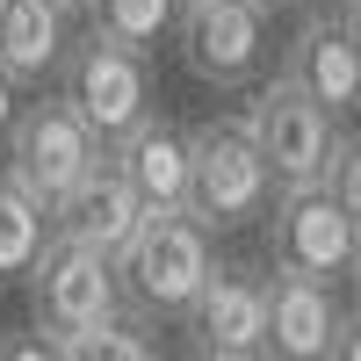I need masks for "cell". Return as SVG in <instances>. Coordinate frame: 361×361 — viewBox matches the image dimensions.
<instances>
[{
    "mask_svg": "<svg viewBox=\"0 0 361 361\" xmlns=\"http://www.w3.org/2000/svg\"><path fill=\"white\" fill-rule=\"evenodd\" d=\"M173 44H180V66H188L202 87H246L267 73V15L253 0H180L173 15Z\"/></svg>",
    "mask_w": 361,
    "mask_h": 361,
    "instance_id": "8",
    "label": "cell"
},
{
    "mask_svg": "<svg viewBox=\"0 0 361 361\" xmlns=\"http://www.w3.org/2000/svg\"><path fill=\"white\" fill-rule=\"evenodd\" d=\"M73 51V8L66 0H0V73L15 87L58 80Z\"/></svg>",
    "mask_w": 361,
    "mask_h": 361,
    "instance_id": "13",
    "label": "cell"
},
{
    "mask_svg": "<svg viewBox=\"0 0 361 361\" xmlns=\"http://www.w3.org/2000/svg\"><path fill=\"white\" fill-rule=\"evenodd\" d=\"M66 8H73V15H94V0H66Z\"/></svg>",
    "mask_w": 361,
    "mask_h": 361,
    "instance_id": "24",
    "label": "cell"
},
{
    "mask_svg": "<svg viewBox=\"0 0 361 361\" xmlns=\"http://www.w3.org/2000/svg\"><path fill=\"white\" fill-rule=\"evenodd\" d=\"M188 333H195L202 361H260V347H267V275L246 260L217 267L209 289L195 296V311H188Z\"/></svg>",
    "mask_w": 361,
    "mask_h": 361,
    "instance_id": "10",
    "label": "cell"
},
{
    "mask_svg": "<svg viewBox=\"0 0 361 361\" xmlns=\"http://www.w3.org/2000/svg\"><path fill=\"white\" fill-rule=\"evenodd\" d=\"M66 361H166L159 347H152V333H137V325H102V333H87V340H73L66 347Z\"/></svg>",
    "mask_w": 361,
    "mask_h": 361,
    "instance_id": "17",
    "label": "cell"
},
{
    "mask_svg": "<svg viewBox=\"0 0 361 361\" xmlns=\"http://www.w3.org/2000/svg\"><path fill=\"white\" fill-rule=\"evenodd\" d=\"M246 137L260 145L275 188H325V173H333V159H340V123H333L318 102H304L282 73L253 94Z\"/></svg>",
    "mask_w": 361,
    "mask_h": 361,
    "instance_id": "6",
    "label": "cell"
},
{
    "mask_svg": "<svg viewBox=\"0 0 361 361\" xmlns=\"http://www.w3.org/2000/svg\"><path fill=\"white\" fill-rule=\"evenodd\" d=\"M29 318H37V333L58 340V347H73L87 333H102V325L123 318V289H116V260L102 253H87L73 246V238H44V253L37 267H29Z\"/></svg>",
    "mask_w": 361,
    "mask_h": 361,
    "instance_id": "4",
    "label": "cell"
},
{
    "mask_svg": "<svg viewBox=\"0 0 361 361\" xmlns=\"http://www.w3.org/2000/svg\"><path fill=\"white\" fill-rule=\"evenodd\" d=\"M173 15L180 0H94V29L130 51H152L159 37H173Z\"/></svg>",
    "mask_w": 361,
    "mask_h": 361,
    "instance_id": "16",
    "label": "cell"
},
{
    "mask_svg": "<svg viewBox=\"0 0 361 361\" xmlns=\"http://www.w3.org/2000/svg\"><path fill=\"white\" fill-rule=\"evenodd\" d=\"M325 188H333V202L347 209V224L361 231V137H340V159L325 173Z\"/></svg>",
    "mask_w": 361,
    "mask_h": 361,
    "instance_id": "18",
    "label": "cell"
},
{
    "mask_svg": "<svg viewBox=\"0 0 361 361\" xmlns=\"http://www.w3.org/2000/svg\"><path fill=\"white\" fill-rule=\"evenodd\" d=\"M145 217H152V209L137 202V188L123 180V166L102 152L94 173H87L80 188L51 209V231H58V238H73V246H87V253H102V260H116V253L137 238Z\"/></svg>",
    "mask_w": 361,
    "mask_h": 361,
    "instance_id": "11",
    "label": "cell"
},
{
    "mask_svg": "<svg viewBox=\"0 0 361 361\" xmlns=\"http://www.w3.org/2000/svg\"><path fill=\"white\" fill-rule=\"evenodd\" d=\"M253 8H260V15H275V8H296V0H253Z\"/></svg>",
    "mask_w": 361,
    "mask_h": 361,
    "instance_id": "23",
    "label": "cell"
},
{
    "mask_svg": "<svg viewBox=\"0 0 361 361\" xmlns=\"http://www.w3.org/2000/svg\"><path fill=\"white\" fill-rule=\"evenodd\" d=\"M340 29H347V44H354V58H361V0H340Z\"/></svg>",
    "mask_w": 361,
    "mask_h": 361,
    "instance_id": "22",
    "label": "cell"
},
{
    "mask_svg": "<svg viewBox=\"0 0 361 361\" xmlns=\"http://www.w3.org/2000/svg\"><path fill=\"white\" fill-rule=\"evenodd\" d=\"M282 80L296 87L304 102H318L325 116H361V58L340 29V8H311L296 22V37L282 44Z\"/></svg>",
    "mask_w": 361,
    "mask_h": 361,
    "instance_id": "9",
    "label": "cell"
},
{
    "mask_svg": "<svg viewBox=\"0 0 361 361\" xmlns=\"http://www.w3.org/2000/svg\"><path fill=\"white\" fill-rule=\"evenodd\" d=\"M340 304L325 282L304 275H267V347L260 361H333Z\"/></svg>",
    "mask_w": 361,
    "mask_h": 361,
    "instance_id": "12",
    "label": "cell"
},
{
    "mask_svg": "<svg viewBox=\"0 0 361 361\" xmlns=\"http://www.w3.org/2000/svg\"><path fill=\"white\" fill-rule=\"evenodd\" d=\"M94 159H102L94 130H87L58 94H44V102H22V109H15V130H8V159H0V173H8L15 188L51 217V209L66 202L87 173H94Z\"/></svg>",
    "mask_w": 361,
    "mask_h": 361,
    "instance_id": "5",
    "label": "cell"
},
{
    "mask_svg": "<svg viewBox=\"0 0 361 361\" xmlns=\"http://www.w3.org/2000/svg\"><path fill=\"white\" fill-rule=\"evenodd\" d=\"M354 275H361V260H354Z\"/></svg>",
    "mask_w": 361,
    "mask_h": 361,
    "instance_id": "25",
    "label": "cell"
},
{
    "mask_svg": "<svg viewBox=\"0 0 361 361\" xmlns=\"http://www.w3.org/2000/svg\"><path fill=\"white\" fill-rule=\"evenodd\" d=\"M217 275V238H209L188 209H159L145 217L137 238L116 253V289L137 318H188L195 296Z\"/></svg>",
    "mask_w": 361,
    "mask_h": 361,
    "instance_id": "1",
    "label": "cell"
},
{
    "mask_svg": "<svg viewBox=\"0 0 361 361\" xmlns=\"http://www.w3.org/2000/svg\"><path fill=\"white\" fill-rule=\"evenodd\" d=\"M0 361H66V347L29 325V333H0Z\"/></svg>",
    "mask_w": 361,
    "mask_h": 361,
    "instance_id": "19",
    "label": "cell"
},
{
    "mask_svg": "<svg viewBox=\"0 0 361 361\" xmlns=\"http://www.w3.org/2000/svg\"><path fill=\"white\" fill-rule=\"evenodd\" d=\"M44 238H51V217L0 173V282H22L44 253Z\"/></svg>",
    "mask_w": 361,
    "mask_h": 361,
    "instance_id": "15",
    "label": "cell"
},
{
    "mask_svg": "<svg viewBox=\"0 0 361 361\" xmlns=\"http://www.w3.org/2000/svg\"><path fill=\"white\" fill-rule=\"evenodd\" d=\"M15 109H22V102H15V80L0 73V145H8V130H15Z\"/></svg>",
    "mask_w": 361,
    "mask_h": 361,
    "instance_id": "21",
    "label": "cell"
},
{
    "mask_svg": "<svg viewBox=\"0 0 361 361\" xmlns=\"http://www.w3.org/2000/svg\"><path fill=\"white\" fill-rule=\"evenodd\" d=\"M275 202V173H267L260 145L246 137V123H195L188 130V217L217 238V231H246L253 217H267Z\"/></svg>",
    "mask_w": 361,
    "mask_h": 361,
    "instance_id": "3",
    "label": "cell"
},
{
    "mask_svg": "<svg viewBox=\"0 0 361 361\" xmlns=\"http://www.w3.org/2000/svg\"><path fill=\"white\" fill-rule=\"evenodd\" d=\"M267 253H275V275H304V282L333 289L340 275H354L361 231L347 224L333 188H275V202H267Z\"/></svg>",
    "mask_w": 361,
    "mask_h": 361,
    "instance_id": "7",
    "label": "cell"
},
{
    "mask_svg": "<svg viewBox=\"0 0 361 361\" xmlns=\"http://www.w3.org/2000/svg\"><path fill=\"white\" fill-rule=\"evenodd\" d=\"M109 159L123 166V180L137 188V202L152 209V217H159V209H188V130H180L173 116L137 123Z\"/></svg>",
    "mask_w": 361,
    "mask_h": 361,
    "instance_id": "14",
    "label": "cell"
},
{
    "mask_svg": "<svg viewBox=\"0 0 361 361\" xmlns=\"http://www.w3.org/2000/svg\"><path fill=\"white\" fill-rule=\"evenodd\" d=\"M58 102H66L87 130H94L102 152H116L137 123H152V66H145V51L102 37V29H87L73 37L66 66H58Z\"/></svg>",
    "mask_w": 361,
    "mask_h": 361,
    "instance_id": "2",
    "label": "cell"
},
{
    "mask_svg": "<svg viewBox=\"0 0 361 361\" xmlns=\"http://www.w3.org/2000/svg\"><path fill=\"white\" fill-rule=\"evenodd\" d=\"M333 361H361V311H340V340H333Z\"/></svg>",
    "mask_w": 361,
    "mask_h": 361,
    "instance_id": "20",
    "label": "cell"
}]
</instances>
